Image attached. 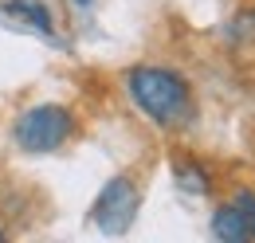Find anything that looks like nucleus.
Returning <instances> with one entry per match:
<instances>
[{
    "instance_id": "nucleus-7",
    "label": "nucleus",
    "mask_w": 255,
    "mask_h": 243,
    "mask_svg": "<svg viewBox=\"0 0 255 243\" xmlns=\"http://www.w3.org/2000/svg\"><path fill=\"white\" fill-rule=\"evenodd\" d=\"M228 39L232 43H255V12H240L228 24Z\"/></svg>"
},
{
    "instance_id": "nucleus-8",
    "label": "nucleus",
    "mask_w": 255,
    "mask_h": 243,
    "mask_svg": "<svg viewBox=\"0 0 255 243\" xmlns=\"http://www.w3.org/2000/svg\"><path fill=\"white\" fill-rule=\"evenodd\" d=\"M232 204H236V212H240V220L248 224V232H252V240H255V192H252V188H236V196H232Z\"/></svg>"
},
{
    "instance_id": "nucleus-1",
    "label": "nucleus",
    "mask_w": 255,
    "mask_h": 243,
    "mask_svg": "<svg viewBox=\"0 0 255 243\" xmlns=\"http://www.w3.org/2000/svg\"><path fill=\"white\" fill-rule=\"evenodd\" d=\"M126 94L157 129H185L196 118L192 83L165 63H133L126 71Z\"/></svg>"
},
{
    "instance_id": "nucleus-5",
    "label": "nucleus",
    "mask_w": 255,
    "mask_h": 243,
    "mask_svg": "<svg viewBox=\"0 0 255 243\" xmlns=\"http://www.w3.org/2000/svg\"><path fill=\"white\" fill-rule=\"evenodd\" d=\"M4 12L16 16L20 24H28L32 31H39L43 39H55V20L43 0H4Z\"/></svg>"
},
{
    "instance_id": "nucleus-4",
    "label": "nucleus",
    "mask_w": 255,
    "mask_h": 243,
    "mask_svg": "<svg viewBox=\"0 0 255 243\" xmlns=\"http://www.w3.org/2000/svg\"><path fill=\"white\" fill-rule=\"evenodd\" d=\"M173 181L185 196H208L212 192V173L204 169V161H196L189 153H173Z\"/></svg>"
},
{
    "instance_id": "nucleus-6",
    "label": "nucleus",
    "mask_w": 255,
    "mask_h": 243,
    "mask_svg": "<svg viewBox=\"0 0 255 243\" xmlns=\"http://www.w3.org/2000/svg\"><path fill=\"white\" fill-rule=\"evenodd\" d=\"M212 240L216 243H255L252 232H248V224L240 220V212H236L232 200H224V204L212 208Z\"/></svg>"
},
{
    "instance_id": "nucleus-3",
    "label": "nucleus",
    "mask_w": 255,
    "mask_h": 243,
    "mask_svg": "<svg viewBox=\"0 0 255 243\" xmlns=\"http://www.w3.org/2000/svg\"><path fill=\"white\" fill-rule=\"evenodd\" d=\"M137 212H141V184L133 181L129 173H118L102 184V192L91 204V224H95L102 236L118 240L126 236L129 228L137 224Z\"/></svg>"
},
{
    "instance_id": "nucleus-9",
    "label": "nucleus",
    "mask_w": 255,
    "mask_h": 243,
    "mask_svg": "<svg viewBox=\"0 0 255 243\" xmlns=\"http://www.w3.org/2000/svg\"><path fill=\"white\" fill-rule=\"evenodd\" d=\"M75 8H83V12H87V8H95V0H75Z\"/></svg>"
},
{
    "instance_id": "nucleus-10",
    "label": "nucleus",
    "mask_w": 255,
    "mask_h": 243,
    "mask_svg": "<svg viewBox=\"0 0 255 243\" xmlns=\"http://www.w3.org/2000/svg\"><path fill=\"white\" fill-rule=\"evenodd\" d=\"M0 243H8V232H4V228H0Z\"/></svg>"
},
{
    "instance_id": "nucleus-2",
    "label": "nucleus",
    "mask_w": 255,
    "mask_h": 243,
    "mask_svg": "<svg viewBox=\"0 0 255 243\" xmlns=\"http://www.w3.org/2000/svg\"><path fill=\"white\" fill-rule=\"evenodd\" d=\"M75 129H79V118H75L71 106H63V102H35L12 122V141H16V149L43 157V153H59L75 137Z\"/></svg>"
}]
</instances>
